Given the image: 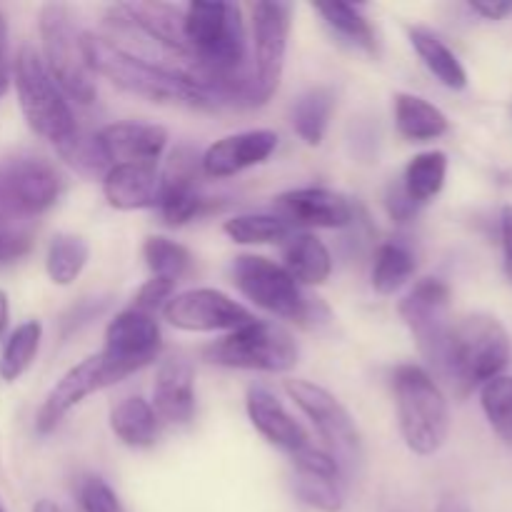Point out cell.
<instances>
[{"mask_svg": "<svg viewBox=\"0 0 512 512\" xmlns=\"http://www.w3.org/2000/svg\"><path fill=\"white\" fill-rule=\"evenodd\" d=\"M143 260L148 265L150 275L168 283H178L180 278L193 268V253L178 240H170L165 235H150L143 243Z\"/></svg>", "mask_w": 512, "mask_h": 512, "instance_id": "cell-35", "label": "cell"}, {"mask_svg": "<svg viewBox=\"0 0 512 512\" xmlns=\"http://www.w3.org/2000/svg\"><path fill=\"white\" fill-rule=\"evenodd\" d=\"M415 270H418V258H415L413 248L403 240H385L375 250L370 283H373L375 293L395 295L410 283Z\"/></svg>", "mask_w": 512, "mask_h": 512, "instance_id": "cell-28", "label": "cell"}, {"mask_svg": "<svg viewBox=\"0 0 512 512\" xmlns=\"http://www.w3.org/2000/svg\"><path fill=\"white\" fill-rule=\"evenodd\" d=\"M293 460V490L298 500L318 512H343L345 473L325 448H308L290 455Z\"/></svg>", "mask_w": 512, "mask_h": 512, "instance_id": "cell-15", "label": "cell"}, {"mask_svg": "<svg viewBox=\"0 0 512 512\" xmlns=\"http://www.w3.org/2000/svg\"><path fill=\"white\" fill-rule=\"evenodd\" d=\"M335 110V93L328 85H318V88H310L295 100L293 113V130L298 133V138L308 145H320L323 143L325 133H328L330 118H333Z\"/></svg>", "mask_w": 512, "mask_h": 512, "instance_id": "cell-29", "label": "cell"}, {"mask_svg": "<svg viewBox=\"0 0 512 512\" xmlns=\"http://www.w3.org/2000/svg\"><path fill=\"white\" fill-rule=\"evenodd\" d=\"M230 280L253 305L295 325H318L328 318L323 300L295 283L288 270L263 255H238L230 263Z\"/></svg>", "mask_w": 512, "mask_h": 512, "instance_id": "cell-5", "label": "cell"}, {"mask_svg": "<svg viewBox=\"0 0 512 512\" xmlns=\"http://www.w3.org/2000/svg\"><path fill=\"white\" fill-rule=\"evenodd\" d=\"M435 512H473L470 510L468 500H463L460 495H445L443 500L438 503Z\"/></svg>", "mask_w": 512, "mask_h": 512, "instance_id": "cell-45", "label": "cell"}, {"mask_svg": "<svg viewBox=\"0 0 512 512\" xmlns=\"http://www.w3.org/2000/svg\"><path fill=\"white\" fill-rule=\"evenodd\" d=\"M33 512H63V510H60V505H55L53 500L43 498L33 505Z\"/></svg>", "mask_w": 512, "mask_h": 512, "instance_id": "cell-47", "label": "cell"}, {"mask_svg": "<svg viewBox=\"0 0 512 512\" xmlns=\"http://www.w3.org/2000/svg\"><path fill=\"white\" fill-rule=\"evenodd\" d=\"M160 353H163V330L155 315L125 308L105 328L100 358L113 385L148 368L160 358Z\"/></svg>", "mask_w": 512, "mask_h": 512, "instance_id": "cell-11", "label": "cell"}, {"mask_svg": "<svg viewBox=\"0 0 512 512\" xmlns=\"http://www.w3.org/2000/svg\"><path fill=\"white\" fill-rule=\"evenodd\" d=\"M512 355L510 333L495 315L473 313L450 325L443 355V373L460 393L483 388L503 375Z\"/></svg>", "mask_w": 512, "mask_h": 512, "instance_id": "cell-3", "label": "cell"}, {"mask_svg": "<svg viewBox=\"0 0 512 512\" xmlns=\"http://www.w3.org/2000/svg\"><path fill=\"white\" fill-rule=\"evenodd\" d=\"M13 83L25 123L35 135L48 140L58 150L78 133L80 125L75 120L68 95L48 73L43 58L33 45H23L15 55Z\"/></svg>", "mask_w": 512, "mask_h": 512, "instance_id": "cell-6", "label": "cell"}, {"mask_svg": "<svg viewBox=\"0 0 512 512\" xmlns=\"http://www.w3.org/2000/svg\"><path fill=\"white\" fill-rule=\"evenodd\" d=\"M468 8L485 20H503L512 13V3L503 0H470Z\"/></svg>", "mask_w": 512, "mask_h": 512, "instance_id": "cell-43", "label": "cell"}, {"mask_svg": "<svg viewBox=\"0 0 512 512\" xmlns=\"http://www.w3.org/2000/svg\"><path fill=\"white\" fill-rule=\"evenodd\" d=\"M0 193L13 218H35L58 203L63 178L50 160L15 155L0 163Z\"/></svg>", "mask_w": 512, "mask_h": 512, "instance_id": "cell-12", "label": "cell"}, {"mask_svg": "<svg viewBox=\"0 0 512 512\" xmlns=\"http://www.w3.org/2000/svg\"><path fill=\"white\" fill-rule=\"evenodd\" d=\"M398 313L408 330L413 333L420 353L435 365L443 368L445 343H448L450 325V285L440 278H423L410 288V293L400 300Z\"/></svg>", "mask_w": 512, "mask_h": 512, "instance_id": "cell-13", "label": "cell"}, {"mask_svg": "<svg viewBox=\"0 0 512 512\" xmlns=\"http://www.w3.org/2000/svg\"><path fill=\"white\" fill-rule=\"evenodd\" d=\"M480 405L493 433L512 448V375H498L480 388Z\"/></svg>", "mask_w": 512, "mask_h": 512, "instance_id": "cell-36", "label": "cell"}, {"mask_svg": "<svg viewBox=\"0 0 512 512\" xmlns=\"http://www.w3.org/2000/svg\"><path fill=\"white\" fill-rule=\"evenodd\" d=\"M273 210L290 228L300 225L315 230H340L355 220L353 203L343 193L328 188H295L280 193L273 200Z\"/></svg>", "mask_w": 512, "mask_h": 512, "instance_id": "cell-17", "label": "cell"}, {"mask_svg": "<svg viewBox=\"0 0 512 512\" xmlns=\"http://www.w3.org/2000/svg\"><path fill=\"white\" fill-rule=\"evenodd\" d=\"M245 410H248L250 425L283 453L295 455L298 450L308 448L310 435L293 415L288 413L278 395L263 385H250L245 395Z\"/></svg>", "mask_w": 512, "mask_h": 512, "instance_id": "cell-20", "label": "cell"}, {"mask_svg": "<svg viewBox=\"0 0 512 512\" xmlns=\"http://www.w3.org/2000/svg\"><path fill=\"white\" fill-rule=\"evenodd\" d=\"M398 425L410 453L430 458L445 445L450 433V410L433 375L418 363L398 365L393 373Z\"/></svg>", "mask_w": 512, "mask_h": 512, "instance_id": "cell-4", "label": "cell"}, {"mask_svg": "<svg viewBox=\"0 0 512 512\" xmlns=\"http://www.w3.org/2000/svg\"><path fill=\"white\" fill-rule=\"evenodd\" d=\"M203 358L220 368L275 375L288 373L298 365L300 348L288 328L273 320L255 318L243 328L205 345Z\"/></svg>", "mask_w": 512, "mask_h": 512, "instance_id": "cell-8", "label": "cell"}, {"mask_svg": "<svg viewBox=\"0 0 512 512\" xmlns=\"http://www.w3.org/2000/svg\"><path fill=\"white\" fill-rule=\"evenodd\" d=\"M43 63L68 100L78 105H93L98 88L95 73L88 63L83 30L75 25L73 13L63 3H45L38 15Z\"/></svg>", "mask_w": 512, "mask_h": 512, "instance_id": "cell-7", "label": "cell"}, {"mask_svg": "<svg viewBox=\"0 0 512 512\" xmlns=\"http://www.w3.org/2000/svg\"><path fill=\"white\" fill-rule=\"evenodd\" d=\"M55 153H58L75 173L85 175V178H103L110 168L103 150H100L95 133H85L83 128H78V133H75L68 143L60 145Z\"/></svg>", "mask_w": 512, "mask_h": 512, "instance_id": "cell-37", "label": "cell"}, {"mask_svg": "<svg viewBox=\"0 0 512 512\" xmlns=\"http://www.w3.org/2000/svg\"><path fill=\"white\" fill-rule=\"evenodd\" d=\"M150 405L160 423L188 425L195 418V365L188 358L175 355L158 365Z\"/></svg>", "mask_w": 512, "mask_h": 512, "instance_id": "cell-21", "label": "cell"}, {"mask_svg": "<svg viewBox=\"0 0 512 512\" xmlns=\"http://www.w3.org/2000/svg\"><path fill=\"white\" fill-rule=\"evenodd\" d=\"M83 43L95 78L100 75V78L113 83L123 93L158 105H185V108L198 110L218 108V103H215V98L210 93L195 88V85L178 78V75L165 73V70L155 68V65L125 53V50L115 48L103 35L83 33Z\"/></svg>", "mask_w": 512, "mask_h": 512, "instance_id": "cell-2", "label": "cell"}, {"mask_svg": "<svg viewBox=\"0 0 512 512\" xmlns=\"http://www.w3.org/2000/svg\"><path fill=\"white\" fill-rule=\"evenodd\" d=\"M395 128L405 140L428 143L448 133V118L438 105L413 93L395 95Z\"/></svg>", "mask_w": 512, "mask_h": 512, "instance_id": "cell-27", "label": "cell"}, {"mask_svg": "<svg viewBox=\"0 0 512 512\" xmlns=\"http://www.w3.org/2000/svg\"><path fill=\"white\" fill-rule=\"evenodd\" d=\"M33 250V235L20 228H0V268L13 265Z\"/></svg>", "mask_w": 512, "mask_h": 512, "instance_id": "cell-40", "label": "cell"}, {"mask_svg": "<svg viewBox=\"0 0 512 512\" xmlns=\"http://www.w3.org/2000/svg\"><path fill=\"white\" fill-rule=\"evenodd\" d=\"M103 195L110 208L133 213L153 208L160 195V170L155 163L110 165L103 175Z\"/></svg>", "mask_w": 512, "mask_h": 512, "instance_id": "cell-22", "label": "cell"}, {"mask_svg": "<svg viewBox=\"0 0 512 512\" xmlns=\"http://www.w3.org/2000/svg\"><path fill=\"white\" fill-rule=\"evenodd\" d=\"M108 165L155 163L168 145V130L155 123L120 120L108 123L95 133Z\"/></svg>", "mask_w": 512, "mask_h": 512, "instance_id": "cell-19", "label": "cell"}, {"mask_svg": "<svg viewBox=\"0 0 512 512\" xmlns=\"http://www.w3.org/2000/svg\"><path fill=\"white\" fill-rule=\"evenodd\" d=\"M183 38L208 78L215 100L248 105V35L240 5L193 0L183 10Z\"/></svg>", "mask_w": 512, "mask_h": 512, "instance_id": "cell-1", "label": "cell"}, {"mask_svg": "<svg viewBox=\"0 0 512 512\" xmlns=\"http://www.w3.org/2000/svg\"><path fill=\"white\" fill-rule=\"evenodd\" d=\"M90 260L88 240L75 233H58L48 245L45 273L55 285H73Z\"/></svg>", "mask_w": 512, "mask_h": 512, "instance_id": "cell-33", "label": "cell"}, {"mask_svg": "<svg viewBox=\"0 0 512 512\" xmlns=\"http://www.w3.org/2000/svg\"><path fill=\"white\" fill-rule=\"evenodd\" d=\"M78 505L83 512H128L123 500L100 475H85L78 483Z\"/></svg>", "mask_w": 512, "mask_h": 512, "instance_id": "cell-38", "label": "cell"}, {"mask_svg": "<svg viewBox=\"0 0 512 512\" xmlns=\"http://www.w3.org/2000/svg\"><path fill=\"white\" fill-rule=\"evenodd\" d=\"M393 512H395V510H393Z\"/></svg>", "mask_w": 512, "mask_h": 512, "instance_id": "cell-50", "label": "cell"}, {"mask_svg": "<svg viewBox=\"0 0 512 512\" xmlns=\"http://www.w3.org/2000/svg\"><path fill=\"white\" fill-rule=\"evenodd\" d=\"M40 340H43V325L40 320H25L8 335L0 353V380L15 383L28 373L33 360L38 358Z\"/></svg>", "mask_w": 512, "mask_h": 512, "instance_id": "cell-32", "label": "cell"}, {"mask_svg": "<svg viewBox=\"0 0 512 512\" xmlns=\"http://www.w3.org/2000/svg\"><path fill=\"white\" fill-rule=\"evenodd\" d=\"M160 420L155 415L150 400L140 395L123 398L113 410H110V430L123 445L135 450L150 448L158 438Z\"/></svg>", "mask_w": 512, "mask_h": 512, "instance_id": "cell-26", "label": "cell"}, {"mask_svg": "<svg viewBox=\"0 0 512 512\" xmlns=\"http://www.w3.org/2000/svg\"><path fill=\"white\" fill-rule=\"evenodd\" d=\"M445 178H448V155L443 150H428V153L410 158L400 185L408 193V198L420 208V205L438 198L440 190L445 188Z\"/></svg>", "mask_w": 512, "mask_h": 512, "instance_id": "cell-30", "label": "cell"}, {"mask_svg": "<svg viewBox=\"0 0 512 512\" xmlns=\"http://www.w3.org/2000/svg\"><path fill=\"white\" fill-rule=\"evenodd\" d=\"M173 328L185 333H233L255 315L245 305L215 288H193L175 293L160 310Z\"/></svg>", "mask_w": 512, "mask_h": 512, "instance_id": "cell-14", "label": "cell"}, {"mask_svg": "<svg viewBox=\"0 0 512 512\" xmlns=\"http://www.w3.org/2000/svg\"><path fill=\"white\" fill-rule=\"evenodd\" d=\"M223 233L238 245H283L293 228L275 213H248L225 220Z\"/></svg>", "mask_w": 512, "mask_h": 512, "instance_id": "cell-34", "label": "cell"}, {"mask_svg": "<svg viewBox=\"0 0 512 512\" xmlns=\"http://www.w3.org/2000/svg\"><path fill=\"white\" fill-rule=\"evenodd\" d=\"M500 235H503L505 273L512 280V205H505L503 213H500Z\"/></svg>", "mask_w": 512, "mask_h": 512, "instance_id": "cell-44", "label": "cell"}, {"mask_svg": "<svg viewBox=\"0 0 512 512\" xmlns=\"http://www.w3.org/2000/svg\"><path fill=\"white\" fill-rule=\"evenodd\" d=\"M278 133L268 128L243 130V133L225 135L205 148L200 155V170L210 180H225L243 170L263 165L278 148Z\"/></svg>", "mask_w": 512, "mask_h": 512, "instance_id": "cell-18", "label": "cell"}, {"mask_svg": "<svg viewBox=\"0 0 512 512\" xmlns=\"http://www.w3.org/2000/svg\"><path fill=\"white\" fill-rule=\"evenodd\" d=\"M285 393L300 408V413L313 423L315 433L325 443V450L335 458L345 475L358 470L363 463V438L353 415L323 385L310 380H285Z\"/></svg>", "mask_w": 512, "mask_h": 512, "instance_id": "cell-9", "label": "cell"}, {"mask_svg": "<svg viewBox=\"0 0 512 512\" xmlns=\"http://www.w3.org/2000/svg\"><path fill=\"white\" fill-rule=\"evenodd\" d=\"M125 18L133 25H138L145 35L163 43L165 48L175 53L190 55L188 45L183 38V10L180 5L170 3H120ZM193 58V55H190ZM195 60V58H193Z\"/></svg>", "mask_w": 512, "mask_h": 512, "instance_id": "cell-24", "label": "cell"}, {"mask_svg": "<svg viewBox=\"0 0 512 512\" xmlns=\"http://www.w3.org/2000/svg\"><path fill=\"white\" fill-rule=\"evenodd\" d=\"M385 208H388L390 218H393L395 223H408V220H413L420 210L418 205L408 198V193H405L400 183H393L388 188V193H385Z\"/></svg>", "mask_w": 512, "mask_h": 512, "instance_id": "cell-41", "label": "cell"}, {"mask_svg": "<svg viewBox=\"0 0 512 512\" xmlns=\"http://www.w3.org/2000/svg\"><path fill=\"white\" fill-rule=\"evenodd\" d=\"M8 325H10V300H8V293L0 290V338L5 335Z\"/></svg>", "mask_w": 512, "mask_h": 512, "instance_id": "cell-46", "label": "cell"}, {"mask_svg": "<svg viewBox=\"0 0 512 512\" xmlns=\"http://www.w3.org/2000/svg\"><path fill=\"white\" fill-rule=\"evenodd\" d=\"M110 375L105 370L103 358L100 353L88 355L85 360H80L78 365L68 370L58 383L50 388V393L45 395L43 405H40L38 415H35V430L40 435H48L58 428L60 420L70 413L73 408H78L88 395L98 393V390L110 388Z\"/></svg>", "mask_w": 512, "mask_h": 512, "instance_id": "cell-16", "label": "cell"}, {"mask_svg": "<svg viewBox=\"0 0 512 512\" xmlns=\"http://www.w3.org/2000/svg\"><path fill=\"white\" fill-rule=\"evenodd\" d=\"M405 30H408V40L418 58L445 88L463 90L468 85V70L435 30L425 28V25H408Z\"/></svg>", "mask_w": 512, "mask_h": 512, "instance_id": "cell-25", "label": "cell"}, {"mask_svg": "<svg viewBox=\"0 0 512 512\" xmlns=\"http://www.w3.org/2000/svg\"><path fill=\"white\" fill-rule=\"evenodd\" d=\"M13 218V215L8 213V208H5V200H3V193H0V228H8V220Z\"/></svg>", "mask_w": 512, "mask_h": 512, "instance_id": "cell-48", "label": "cell"}, {"mask_svg": "<svg viewBox=\"0 0 512 512\" xmlns=\"http://www.w3.org/2000/svg\"><path fill=\"white\" fill-rule=\"evenodd\" d=\"M283 265L295 283L303 288L328 283L333 273V255L328 245L313 233H293L283 243Z\"/></svg>", "mask_w": 512, "mask_h": 512, "instance_id": "cell-23", "label": "cell"}, {"mask_svg": "<svg viewBox=\"0 0 512 512\" xmlns=\"http://www.w3.org/2000/svg\"><path fill=\"white\" fill-rule=\"evenodd\" d=\"M295 8L290 3L265 0L253 5V70L248 105H265L280 88L288 58Z\"/></svg>", "mask_w": 512, "mask_h": 512, "instance_id": "cell-10", "label": "cell"}, {"mask_svg": "<svg viewBox=\"0 0 512 512\" xmlns=\"http://www.w3.org/2000/svg\"><path fill=\"white\" fill-rule=\"evenodd\" d=\"M0 512H5V508H3V505H0Z\"/></svg>", "mask_w": 512, "mask_h": 512, "instance_id": "cell-49", "label": "cell"}, {"mask_svg": "<svg viewBox=\"0 0 512 512\" xmlns=\"http://www.w3.org/2000/svg\"><path fill=\"white\" fill-rule=\"evenodd\" d=\"M10 80H13V65L8 55V18L0 10V98L8 93Z\"/></svg>", "mask_w": 512, "mask_h": 512, "instance_id": "cell-42", "label": "cell"}, {"mask_svg": "<svg viewBox=\"0 0 512 512\" xmlns=\"http://www.w3.org/2000/svg\"><path fill=\"white\" fill-rule=\"evenodd\" d=\"M175 295V283H168V280H158V278H150L148 283L140 285V290L135 293L133 305L130 308L140 310V313H148L155 315L158 310L165 308L170 298Z\"/></svg>", "mask_w": 512, "mask_h": 512, "instance_id": "cell-39", "label": "cell"}, {"mask_svg": "<svg viewBox=\"0 0 512 512\" xmlns=\"http://www.w3.org/2000/svg\"><path fill=\"white\" fill-rule=\"evenodd\" d=\"M320 18L325 20L330 30L345 43L355 45V48L365 50L370 55H378V35L375 28L370 25L368 15L363 13L360 5L350 3H328V5H315Z\"/></svg>", "mask_w": 512, "mask_h": 512, "instance_id": "cell-31", "label": "cell"}]
</instances>
